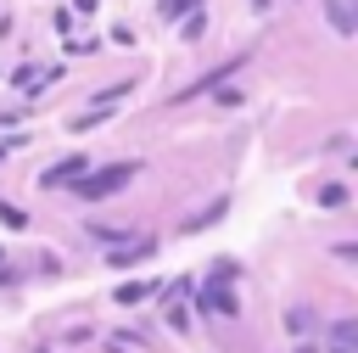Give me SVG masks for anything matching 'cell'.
I'll list each match as a JSON object with an SVG mask.
<instances>
[{
  "label": "cell",
  "mask_w": 358,
  "mask_h": 353,
  "mask_svg": "<svg viewBox=\"0 0 358 353\" xmlns=\"http://www.w3.org/2000/svg\"><path fill=\"white\" fill-rule=\"evenodd\" d=\"M235 275H241L235 263H213L207 291H201V314H241V303H235V291H229V280H235Z\"/></svg>",
  "instance_id": "cell-1"
},
{
  "label": "cell",
  "mask_w": 358,
  "mask_h": 353,
  "mask_svg": "<svg viewBox=\"0 0 358 353\" xmlns=\"http://www.w3.org/2000/svg\"><path fill=\"white\" fill-rule=\"evenodd\" d=\"M129 179H134V162H106V168H95V174L84 168V179H78V191H84L90 202H101V196H117V191H123Z\"/></svg>",
  "instance_id": "cell-2"
},
{
  "label": "cell",
  "mask_w": 358,
  "mask_h": 353,
  "mask_svg": "<svg viewBox=\"0 0 358 353\" xmlns=\"http://www.w3.org/2000/svg\"><path fill=\"white\" fill-rule=\"evenodd\" d=\"M84 168H90V157H78V151H73V157L50 162V168L39 174V185H45V191H56V185H73V174H84Z\"/></svg>",
  "instance_id": "cell-3"
},
{
  "label": "cell",
  "mask_w": 358,
  "mask_h": 353,
  "mask_svg": "<svg viewBox=\"0 0 358 353\" xmlns=\"http://www.w3.org/2000/svg\"><path fill=\"white\" fill-rule=\"evenodd\" d=\"M224 207H229V202H224V196H218V202H207V207H201V213H196V219H185V224H179V230H190V235H196V230H207V224H218V219H224Z\"/></svg>",
  "instance_id": "cell-4"
},
{
  "label": "cell",
  "mask_w": 358,
  "mask_h": 353,
  "mask_svg": "<svg viewBox=\"0 0 358 353\" xmlns=\"http://www.w3.org/2000/svg\"><path fill=\"white\" fill-rule=\"evenodd\" d=\"M151 291H157V280H123V286H117V303L134 308V303H145Z\"/></svg>",
  "instance_id": "cell-5"
},
{
  "label": "cell",
  "mask_w": 358,
  "mask_h": 353,
  "mask_svg": "<svg viewBox=\"0 0 358 353\" xmlns=\"http://www.w3.org/2000/svg\"><path fill=\"white\" fill-rule=\"evenodd\" d=\"M90 235L106 241V247H129V241H134V230H117V224H90Z\"/></svg>",
  "instance_id": "cell-6"
},
{
  "label": "cell",
  "mask_w": 358,
  "mask_h": 353,
  "mask_svg": "<svg viewBox=\"0 0 358 353\" xmlns=\"http://www.w3.org/2000/svg\"><path fill=\"white\" fill-rule=\"evenodd\" d=\"M285 325H291L296 336H308V331H313V314H308V308H291V314H285Z\"/></svg>",
  "instance_id": "cell-7"
},
{
  "label": "cell",
  "mask_w": 358,
  "mask_h": 353,
  "mask_svg": "<svg viewBox=\"0 0 358 353\" xmlns=\"http://www.w3.org/2000/svg\"><path fill=\"white\" fill-rule=\"evenodd\" d=\"M319 202H324V207H341V202H347V185H324Z\"/></svg>",
  "instance_id": "cell-8"
},
{
  "label": "cell",
  "mask_w": 358,
  "mask_h": 353,
  "mask_svg": "<svg viewBox=\"0 0 358 353\" xmlns=\"http://www.w3.org/2000/svg\"><path fill=\"white\" fill-rule=\"evenodd\" d=\"M330 22H336L341 34H352V17H347V6H341V0H330Z\"/></svg>",
  "instance_id": "cell-9"
},
{
  "label": "cell",
  "mask_w": 358,
  "mask_h": 353,
  "mask_svg": "<svg viewBox=\"0 0 358 353\" xmlns=\"http://www.w3.org/2000/svg\"><path fill=\"white\" fill-rule=\"evenodd\" d=\"M129 90H134V84H106V90H101V106H112V101H123Z\"/></svg>",
  "instance_id": "cell-10"
},
{
  "label": "cell",
  "mask_w": 358,
  "mask_h": 353,
  "mask_svg": "<svg viewBox=\"0 0 358 353\" xmlns=\"http://www.w3.org/2000/svg\"><path fill=\"white\" fill-rule=\"evenodd\" d=\"M0 219H6V224H17V230L28 224V219H22V207H11V202H0Z\"/></svg>",
  "instance_id": "cell-11"
},
{
  "label": "cell",
  "mask_w": 358,
  "mask_h": 353,
  "mask_svg": "<svg viewBox=\"0 0 358 353\" xmlns=\"http://www.w3.org/2000/svg\"><path fill=\"white\" fill-rule=\"evenodd\" d=\"M196 0H162V17H179V11H190Z\"/></svg>",
  "instance_id": "cell-12"
},
{
  "label": "cell",
  "mask_w": 358,
  "mask_h": 353,
  "mask_svg": "<svg viewBox=\"0 0 358 353\" xmlns=\"http://www.w3.org/2000/svg\"><path fill=\"white\" fill-rule=\"evenodd\" d=\"M252 6H257V11H263V6H268V0H252Z\"/></svg>",
  "instance_id": "cell-13"
},
{
  "label": "cell",
  "mask_w": 358,
  "mask_h": 353,
  "mask_svg": "<svg viewBox=\"0 0 358 353\" xmlns=\"http://www.w3.org/2000/svg\"><path fill=\"white\" fill-rule=\"evenodd\" d=\"M296 353H313V347H296Z\"/></svg>",
  "instance_id": "cell-14"
}]
</instances>
